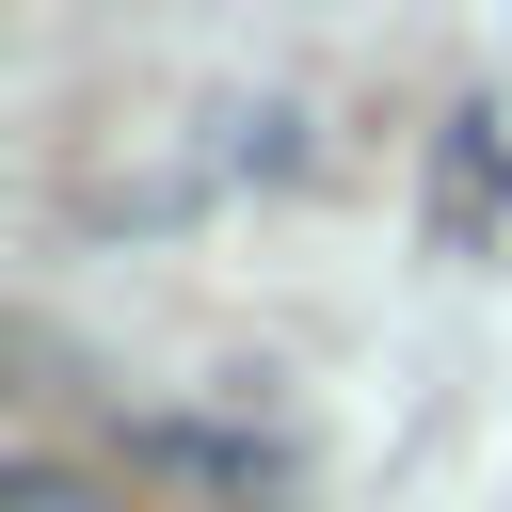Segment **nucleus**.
Returning <instances> with one entry per match:
<instances>
[{
    "label": "nucleus",
    "mask_w": 512,
    "mask_h": 512,
    "mask_svg": "<svg viewBox=\"0 0 512 512\" xmlns=\"http://www.w3.org/2000/svg\"><path fill=\"white\" fill-rule=\"evenodd\" d=\"M0 512H96V480H80V464H32V448H16V464H0Z\"/></svg>",
    "instance_id": "obj_2"
},
{
    "label": "nucleus",
    "mask_w": 512,
    "mask_h": 512,
    "mask_svg": "<svg viewBox=\"0 0 512 512\" xmlns=\"http://www.w3.org/2000/svg\"><path fill=\"white\" fill-rule=\"evenodd\" d=\"M480 208H496V112H464V128H448V192H432V240H480Z\"/></svg>",
    "instance_id": "obj_1"
}]
</instances>
